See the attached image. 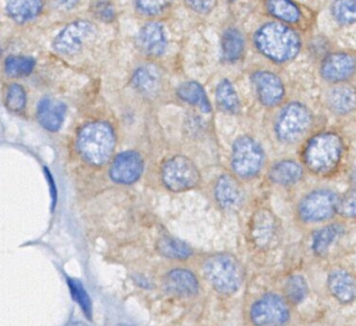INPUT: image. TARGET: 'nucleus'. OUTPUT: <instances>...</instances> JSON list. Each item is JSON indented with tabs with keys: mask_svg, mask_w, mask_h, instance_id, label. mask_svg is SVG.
<instances>
[{
	"mask_svg": "<svg viewBox=\"0 0 356 326\" xmlns=\"http://www.w3.org/2000/svg\"><path fill=\"white\" fill-rule=\"evenodd\" d=\"M137 42L140 49L147 56H160L168 47L165 29L161 23L149 22L139 31Z\"/></svg>",
	"mask_w": 356,
	"mask_h": 326,
	"instance_id": "4468645a",
	"label": "nucleus"
},
{
	"mask_svg": "<svg viewBox=\"0 0 356 326\" xmlns=\"http://www.w3.org/2000/svg\"><path fill=\"white\" fill-rule=\"evenodd\" d=\"M161 179L168 189L181 192L195 188L201 180V175L193 160L183 155H177L162 165Z\"/></svg>",
	"mask_w": 356,
	"mask_h": 326,
	"instance_id": "423d86ee",
	"label": "nucleus"
},
{
	"mask_svg": "<svg viewBox=\"0 0 356 326\" xmlns=\"http://www.w3.org/2000/svg\"><path fill=\"white\" fill-rule=\"evenodd\" d=\"M132 83L140 93L155 95L161 86V77L155 67H139L133 75Z\"/></svg>",
	"mask_w": 356,
	"mask_h": 326,
	"instance_id": "4be33fe9",
	"label": "nucleus"
},
{
	"mask_svg": "<svg viewBox=\"0 0 356 326\" xmlns=\"http://www.w3.org/2000/svg\"><path fill=\"white\" fill-rule=\"evenodd\" d=\"M341 232H343V228L337 224H332L318 230L312 240V249L314 252L318 255L326 254L331 244L337 240Z\"/></svg>",
	"mask_w": 356,
	"mask_h": 326,
	"instance_id": "c85d7f7f",
	"label": "nucleus"
},
{
	"mask_svg": "<svg viewBox=\"0 0 356 326\" xmlns=\"http://www.w3.org/2000/svg\"><path fill=\"white\" fill-rule=\"evenodd\" d=\"M164 286L172 294L180 297H191L199 290V281L193 272L185 269H175L164 278Z\"/></svg>",
	"mask_w": 356,
	"mask_h": 326,
	"instance_id": "dca6fc26",
	"label": "nucleus"
},
{
	"mask_svg": "<svg viewBox=\"0 0 356 326\" xmlns=\"http://www.w3.org/2000/svg\"><path fill=\"white\" fill-rule=\"evenodd\" d=\"M339 202V196L332 190H314L300 203V217L310 223L326 221L337 212Z\"/></svg>",
	"mask_w": 356,
	"mask_h": 326,
	"instance_id": "6e6552de",
	"label": "nucleus"
},
{
	"mask_svg": "<svg viewBox=\"0 0 356 326\" xmlns=\"http://www.w3.org/2000/svg\"><path fill=\"white\" fill-rule=\"evenodd\" d=\"M251 318L256 326H283L289 318V309L284 299L268 294L254 303Z\"/></svg>",
	"mask_w": 356,
	"mask_h": 326,
	"instance_id": "9d476101",
	"label": "nucleus"
},
{
	"mask_svg": "<svg viewBox=\"0 0 356 326\" xmlns=\"http://www.w3.org/2000/svg\"><path fill=\"white\" fill-rule=\"evenodd\" d=\"M67 326H90L88 324L84 323V322L81 321H74L72 322V323L68 324Z\"/></svg>",
	"mask_w": 356,
	"mask_h": 326,
	"instance_id": "ea45409f",
	"label": "nucleus"
},
{
	"mask_svg": "<svg viewBox=\"0 0 356 326\" xmlns=\"http://www.w3.org/2000/svg\"><path fill=\"white\" fill-rule=\"evenodd\" d=\"M337 211L343 217H353L355 215V194L349 192L345 198L339 200Z\"/></svg>",
	"mask_w": 356,
	"mask_h": 326,
	"instance_id": "e433bc0d",
	"label": "nucleus"
},
{
	"mask_svg": "<svg viewBox=\"0 0 356 326\" xmlns=\"http://www.w3.org/2000/svg\"><path fill=\"white\" fill-rule=\"evenodd\" d=\"M312 123V115L307 107L299 102H291L279 113L275 131L280 141L295 143L305 136Z\"/></svg>",
	"mask_w": 356,
	"mask_h": 326,
	"instance_id": "39448f33",
	"label": "nucleus"
},
{
	"mask_svg": "<svg viewBox=\"0 0 356 326\" xmlns=\"http://www.w3.org/2000/svg\"><path fill=\"white\" fill-rule=\"evenodd\" d=\"M343 148V141L337 134H318L306 146L304 161L312 173L326 175L337 169Z\"/></svg>",
	"mask_w": 356,
	"mask_h": 326,
	"instance_id": "f03ea898",
	"label": "nucleus"
},
{
	"mask_svg": "<svg viewBox=\"0 0 356 326\" xmlns=\"http://www.w3.org/2000/svg\"><path fill=\"white\" fill-rule=\"evenodd\" d=\"M245 52V39L236 29H228L222 33V54L227 62H236Z\"/></svg>",
	"mask_w": 356,
	"mask_h": 326,
	"instance_id": "b1692460",
	"label": "nucleus"
},
{
	"mask_svg": "<svg viewBox=\"0 0 356 326\" xmlns=\"http://www.w3.org/2000/svg\"><path fill=\"white\" fill-rule=\"evenodd\" d=\"M303 176V169L293 160H283L273 165L270 179L278 185L289 186L297 183Z\"/></svg>",
	"mask_w": 356,
	"mask_h": 326,
	"instance_id": "412c9836",
	"label": "nucleus"
},
{
	"mask_svg": "<svg viewBox=\"0 0 356 326\" xmlns=\"http://www.w3.org/2000/svg\"><path fill=\"white\" fill-rule=\"evenodd\" d=\"M266 8L272 16L285 22H297L301 17L299 8L291 0H266Z\"/></svg>",
	"mask_w": 356,
	"mask_h": 326,
	"instance_id": "bb28decb",
	"label": "nucleus"
},
{
	"mask_svg": "<svg viewBox=\"0 0 356 326\" xmlns=\"http://www.w3.org/2000/svg\"><path fill=\"white\" fill-rule=\"evenodd\" d=\"M355 70V60L351 54L337 52L323 61L321 75L323 79L332 83L346 81L352 77Z\"/></svg>",
	"mask_w": 356,
	"mask_h": 326,
	"instance_id": "ddd939ff",
	"label": "nucleus"
},
{
	"mask_svg": "<svg viewBox=\"0 0 356 326\" xmlns=\"http://www.w3.org/2000/svg\"><path fill=\"white\" fill-rule=\"evenodd\" d=\"M208 281L220 294H234L243 284V270L239 261L230 254H216L204 263Z\"/></svg>",
	"mask_w": 356,
	"mask_h": 326,
	"instance_id": "20e7f679",
	"label": "nucleus"
},
{
	"mask_svg": "<svg viewBox=\"0 0 356 326\" xmlns=\"http://www.w3.org/2000/svg\"><path fill=\"white\" fill-rule=\"evenodd\" d=\"M115 146L113 130L106 123H92L81 130L78 148L85 160L91 164L107 162Z\"/></svg>",
	"mask_w": 356,
	"mask_h": 326,
	"instance_id": "7ed1b4c3",
	"label": "nucleus"
},
{
	"mask_svg": "<svg viewBox=\"0 0 356 326\" xmlns=\"http://www.w3.org/2000/svg\"><path fill=\"white\" fill-rule=\"evenodd\" d=\"M65 114L66 106L59 100L47 98L39 102L37 112L39 123L49 131H58L63 125Z\"/></svg>",
	"mask_w": 356,
	"mask_h": 326,
	"instance_id": "a211bd4d",
	"label": "nucleus"
},
{
	"mask_svg": "<svg viewBox=\"0 0 356 326\" xmlns=\"http://www.w3.org/2000/svg\"><path fill=\"white\" fill-rule=\"evenodd\" d=\"M124 326H128V325H124Z\"/></svg>",
	"mask_w": 356,
	"mask_h": 326,
	"instance_id": "a19ab883",
	"label": "nucleus"
},
{
	"mask_svg": "<svg viewBox=\"0 0 356 326\" xmlns=\"http://www.w3.org/2000/svg\"><path fill=\"white\" fill-rule=\"evenodd\" d=\"M332 15L341 24L349 25L355 22V0H337L332 4Z\"/></svg>",
	"mask_w": 356,
	"mask_h": 326,
	"instance_id": "7c9ffc66",
	"label": "nucleus"
},
{
	"mask_svg": "<svg viewBox=\"0 0 356 326\" xmlns=\"http://www.w3.org/2000/svg\"><path fill=\"white\" fill-rule=\"evenodd\" d=\"M214 194L218 204L228 210L238 208L243 201V188L230 175H222L218 178Z\"/></svg>",
	"mask_w": 356,
	"mask_h": 326,
	"instance_id": "2eb2a0df",
	"label": "nucleus"
},
{
	"mask_svg": "<svg viewBox=\"0 0 356 326\" xmlns=\"http://www.w3.org/2000/svg\"><path fill=\"white\" fill-rule=\"evenodd\" d=\"M216 102L218 106L228 113L238 112L241 108L238 94L229 79H224L218 83L216 90Z\"/></svg>",
	"mask_w": 356,
	"mask_h": 326,
	"instance_id": "a878e982",
	"label": "nucleus"
},
{
	"mask_svg": "<svg viewBox=\"0 0 356 326\" xmlns=\"http://www.w3.org/2000/svg\"><path fill=\"white\" fill-rule=\"evenodd\" d=\"M277 223L274 215L268 210H260L255 213L252 219V240L258 247L270 246L276 236Z\"/></svg>",
	"mask_w": 356,
	"mask_h": 326,
	"instance_id": "f3484780",
	"label": "nucleus"
},
{
	"mask_svg": "<svg viewBox=\"0 0 356 326\" xmlns=\"http://www.w3.org/2000/svg\"><path fill=\"white\" fill-rule=\"evenodd\" d=\"M157 249L160 254L174 259H186L191 256L193 253L191 247L186 242L170 236L160 238Z\"/></svg>",
	"mask_w": 356,
	"mask_h": 326,
	"instance_id": "cd10ccee",
	"label": "nucleus"
},
{
	"mask_svg": "<svg viewBox=\"0 0 356 326\" xmlns=\"http://www.w3.org/2000/svg\"><path fill=\"white\" fill-rule=\"evenodd\" d=\"M285 292L291 302L300 303L307 296V284L302 276H293L287 280Z\"/></svg>",
	"mask_w": 356,
	"mask_h": 326,
	"instance_id": "473e14b6",
	"label": "nucleus"
},
{
	"mask_svg": "<svg viewBox=\"0 0 356 326\" xmlns=\"http://www.w3.org/2000/svg\"><path fill=\"white\" fill-rule=\"evenodd\" d=\"M328 286L333 296L341 302H351L355 297V280L349 272L335 270L329 275Z\"/></svg>",
	"mask_w": 356,
	"mask_h": 326,
	"instance_id": "6ab92c4d",
	"label": "nucleus"
},
{
	"mask_svg": "<svg viewBox=\"0 0 356 326\" xmlns=\"http://www.w3.org/2000/svg\"><path fill=\"white\" fill-rule=\"evenodd\" d=\"M187 4L195 12L206 14L216 6V0H186Z\"/></svg>",
	"mask_w": 356,
	"mask_h": 326,
	"instance_id": "4c0bfd02",
	"label": "nucleus"
},
{
	"mask_svg": "<svg viewBox=\"0 0 356 326\" xmlns=\"http://www.w3.org/2000/svg\"><path fill=\"white\" fill-rule=\"evenodd\" d=\"M93 14L104 22H111L115 18V8L111 2L101 0L93 6Z\"/></svg>",
	"mask_w": 356,
	"mask_h": 326,
	"instance_id": "c9c22d12",
	"label": "nucleus"
},
{
	"mask_svg": "<svg viewBox=\"0 0 356 326\" xmlns=\"http://www.w3.org/2000/svg\"><path fill=\"white\" fill-rule=\"evenodd\" d=\"M258 98L264 106L274 107L284 98V86L278 75L268 70H260L252 77Z\"/></svg>",
	"mask_w": 356,
	"mask_h": 326,
	"instance_id": "f8f14e48",
	"label": "nucleus"
},
{
	"mask_svg": "<svg viewBox=\"0 0 356 326\" xmlns=\"http://www.w3.org/2000/svg\"><path fill=\"white\" fill-rule=\"evenodd\" d=\"M172 0H135V6L141 14L156 16L172 4Z\"/></svg>",
	"mask_w": 356,
	"mask_h": 326,
	"instance_id": "f704fd0d",
	"label": "nucleus"
},
{
	"mask_svg": "<svg viewBox=\"0 0 356 326\" xmlns=\"http://www.w3.org/2000/svg\"><path fill=\"white\" fill-rule=\"evenodd\" d=\"M51 8L59 12H68L74 10L80 3V0H49Z\"/></svg>",
	"mask_w": 356,
	"mask_h": 326,
	"instance_id": "58836bf2",
	"label": "nucleus"
},
{
	"mask_svg": "<svg viewBox=\"0 0 356 326\" xmlns=\"http://www.w3.org/2000/svg\"><path fill=\"white\" fill-rule=\"evenodd\" d=\"M42 6L43 0H7L6 10L12 20L22 24L37 18Z\"/></svg>",
	"mask_w": 356,
	"mask_h": 326,
	"instance_id": "aec40b11",
	"label": "nucleus"
},
{
	"mask_svg": "<svg viewBox=\"0 0 356 326\" xmlns=\"http://www.w3.org/2000/svg\"><path fill=\"white\" fill-rule=\"evenodd\" d=\"M264 163V152L261 146L249 136H241L233 143L231 165L241 178L255 177Z\"/></svg>",
	"mask_w": 356,
	"mask_h": 326,
	"instance_id": "0eeeda50",
	"label": "nucleus"
},
{
	"mask_svg": "<svg viewBox=\"0 0 356 326\" xmlns=\"http://www.w3.org/2000/svg\"><path fill=\"white\" fill-rule=\"evenodd\" d=\"M254 44L264 56L277 63L293 60L301 49L299 35L287 25L270 22L254 35Z\"/></svg>",
	"mask_w": 356,
	"mask_h": 326,
	"instance_id": "f257e3e1",
	"label": "nucleus"
},
{
	"mask_svg": "<svg viewBox=\"0 0 356 326\" xmlns=\"http://www.w3.org/2000/svg\"><path fill=\"white\" fill-rule=\"evenodd\" d=\"M178 96L185 102L199 107L203 112H211V104L207 93L197 82L188 81L180 85L178 88Z\"/></svg>",
	"mask_w": 356,
	"mask_h": 326,
	"instance_id": "5701e85b",
	"label": "nucleus"
},
{
	"mask_svg": "<svg viewBox=\"0 0 356 326\" xmlns=\"http://www.w3.org/2000/svg\"><path fill=\"white\" fill-rule=\"evenodd\" d=\"M143 169V157L134 150H127L116 157L110 169V176L118 183L132 184L141 177Z\"/></svg>",
	"mask_w": 356,
	"mask_h": 326,
	"instance_id": "9b49d317",
	"label": "nucleus"
},
{
	"mask_svg": "<svg viewBox=\"0 0 356 326\" xmlns=\"http://www.w3.org/2000/svg\"><path fill=\"white\" fill-rule=\"evenodd\" d=\"M328 104L337 114H347L355 108V91L350 87H337L328 93Z\"/></svg>",
	"mask_w": 356,
	"mask_h": 326,
	"instance_id": "393cba45",
	"label": "nucleus"
},
{
	"mask_svg": "<svg viewBox=\"0 0 356 326\" xmlns=\"http://www.w3.org/2000/svg\"><path fill=\"white\" fill-rule=\"evenodd\" d=\"M26 104V94L22 86L13 84L8 89L6 106L11 112L20 113Z\"/></svg>",
	"mask_w": 356,
	"mask_h": 326,
	"instance_id": "72a5a7b5",
	"label": "nucleus"
},
{
	"mask_svg": "<svg viewBox=\"0 0 356 326\" xmlns=\"http://www.w3.org/2000/svg\"><path fill=\"white\" fill-rule=\"evenodd\" d=\"M34 59L24 56H11L6 60V72L9 77H22L31 75L34 70Z\"/></svg>",
	"mask_w": 356,
	"mask_h": 326,
	"instance_id": "c756f323",
	"label": "nucleus"
},
{
	"mask_svg": "<svg viewBox=\"0 0 356 326\" xmlns=\"http://www.w3.org/2000/svg\"><path fill=\"white\" fill-rule=\"evenodd\" d=\"M95 26L86 20H76L64 27L53 42L58 54L70 56L82 49L84 44L95 36Z\"/></svg>",
	"mask_w": 356,
	"mask_h": 326,
	"instance_id": "1a4fd4ad",
	"label": "nucleus"
},
{
	"mask_svg": "<svg viewBox=\"0 0 356 326\" xmlns=\"http://www.w3.org/2000/svg\"><path fill=\"white\" fill-rule=\"evenodd\" d=\"M68 286H70V293L72 298L80 305L85 316L88 319L92 318V302L88 293L85 290L84 286L79 280L68 279Z\"/></svg>",
	"mask_w": 356,
	"mask_h": 326,
	"instance_id": "2f4dec72",
	"label": "nucleus"
}]
</instances>
